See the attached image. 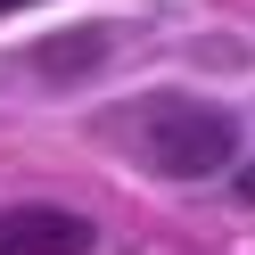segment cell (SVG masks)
<instances>
[{"instance_id": "obj_2", "label": "cell", "mask_w": 255, "mask_h": 255, "mask_svg": "<svg viewBox=\"0 0 255 255\" xmlns=\"http://www.w3.org/2000/svg\"><path fill=\"white\" fill-rule=\"evenodd\" d=\"M91 222L66 206H8L0 214V255H83Z\"/></svg>"}, {"instance_id": "obj_3", "label": "cell", "mask_w": 255, "mask_h": 255, "mask_svg": "<svg viewBox=\"0 0 255 255\" xmlns=\"http://www.w3.org/2000/svg\"><path fill=\"white\" fill-rule=\"evenodd\" d=\"M99 58H107V25H83L74 41H41L33 66H41V74H91Z\"/></svg>"}, {"instance_id": "obj_4", "label": "cell", "mask_w": 255, "mask_h": 255, "mask_svg": "<svg viewBox=\"0 0 255 255\" xmlns=\"http://www.w3.org/2000/svg\"><path fill=\"white\" fill-rule=\"evenodd\" d=\"M239 198H247V206H255V165H247V173H239Z\"/></svg>"}, {"instance_id": "obj_5", "label": "cell", "mask_w": 255, "mask_h": 255, "mask_svg": "<svg viewBox=\"0 0 255 255\" xmlns=\"http://www.w3.org/2000/svg\"><path fill=\"white\" fill-rule=\"evenodd\" d=\"M0 8H33V0H0Z\"/></svg>"}, {"instance_id": "obj_1", "label": "cell", "mask_w": 255, "mask_h": 255, "mask_svg": "<svg viewBox=\"0 0 255 255\" xmlns=\"http://www.w3.org/2000/svg\"><path fill=\"white\" fill-rule=\"evenodd\" d=\"M132 148L165 181H206V173H222L239 156V124L222 107H206V99H156V107H140Z\"/></svg>"}]
</instances>
